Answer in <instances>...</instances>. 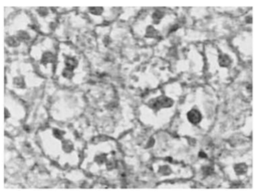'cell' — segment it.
<instances>
[{"label": "cell", "instance_id": "cell-2", "mask_svg": "<svg viewBox=\"0 0 259 193\" xmlns=\"http://www.w3.org/2000/svg\"><path fill=\"white\" fill-rule=\"evenodd\" d=\"M230 62H231V60L229 57V56H227V55L221 56L220 60V65H223V66H227V65H229L230 64Z\"/></svg>", "mask_w": 259, "mask_h": 193}, {"label": "cell", "instance_id": "cell-1", "mask_svg": "<svg viewBox=\"0 0 259 193\" xmlns=\"http://www.w3.org/2000/svg\"><path fill=\"white\" fill-rule=\"evenodd\" d=\"M188 118L189 121L194 123V124H198V122L201 120V114L197 110H192L188 113Z\"/></svg>", "mask_w": 259, "mask_h": 193}]
</instances>
